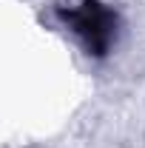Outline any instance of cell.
Wrapping results in <instances>:
<instances>
[{"instance_id":"obj_1","label":"cell","mask_w":145,"mask_h":148,"mask_svg":"<svg viewBox=\"0 0 145 148\" xmlns=\"http://www.w3.org/2000/svg\"><path fill=\"white\" fill-rule=\"evenodd\" d=\"M60 20L88 57H105L120 34V14L103 0H66L60 3Z\"/></svg>"}]
</instances>
